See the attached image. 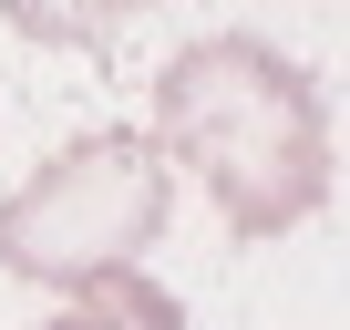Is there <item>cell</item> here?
<instances>
[{
	"label": "cell",
	"instance_id": "7a4b0ae2",
	"mask_svg": "<svg viewBox=\"0 0 350 330\" xmlns=\"http://www.w3.org/2000/svg\"><path fill=\"white\" fill-rule=\"evenodd\" d=\"M165 155L134 134V124H103V134H72L31 186L0 196V279H42V289H103L124 268H144L154 227H165Z\"/></svg>",
	"mask_w": 350,
	"mask_h": 330
},
{
	"label": "cell",
	"instance_id": "6da1fadb",
	"mask_svg": "<svg viewBox=\"0 0 350 330\" xmlns=\"http://www.w3.org/2000/svg\"><path fill=\"white\" fill-rule=\"evenodd\" d=\"M144 144L165 165H196L237 238H288L329 196V93L258 31H206L175 52Z\"/></svg>",
	"mask_w": 350,
	"mask_h": 330
},
{
	"label": "cell",
	"instance_id": "3957f363",
	"mask_svg": "<svg viewBox=\"0 0 350 330\" xmlns=\"http://www.w3.org/2000/svg\"><path fill=\"white\" fill-rule=\"evenodd\" d=\"M42 330H186V309H175L144 268H124V279H103V289H83L62 320H42Z\"/></svg>",
	"mask_w": 350,
	"mask_h": 330
}]
</instances>
